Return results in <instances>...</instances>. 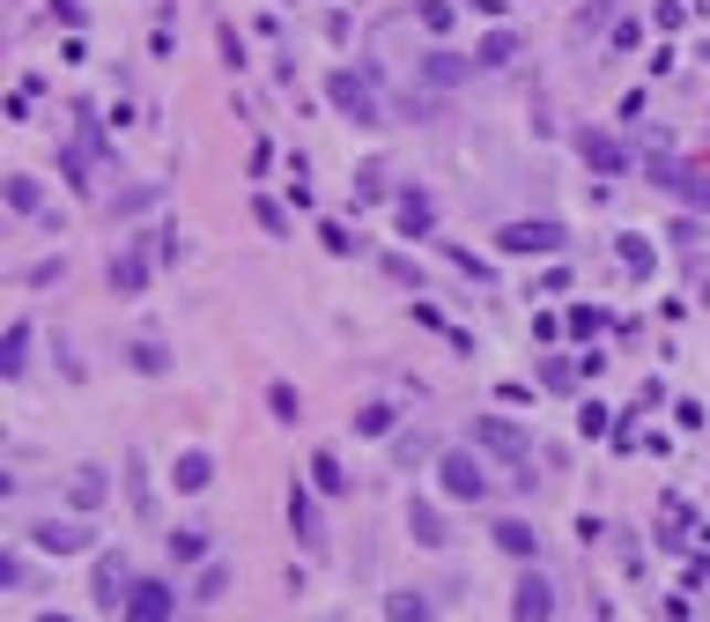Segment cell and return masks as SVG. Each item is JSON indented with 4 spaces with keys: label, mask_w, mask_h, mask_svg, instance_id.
Here are the masks:
<instances>
[{
    "label": "cell",
    "mask_w": 710,
    "mask_h": 622,
    "mask_svg": "<svg viewBox=\"0 0 710 622\" xmlns=\"http://www.w3.org/2000/svg\"><path fill=\"white\" fill-rule=\"evenodd\" d=\"M385 186H392V171L378 164V156H370L363 171H356V200H385Z\"/></svg>",
    "instance_id": "obj_35"
},
{
    "label": "cell",
    "mask_w": 710,
    "mask_h": 622,
    "mask_svg": "<svg viewBox=\"0 0 710 622\" xmlns=\"http://www.w3.org/2000/svg\"><path fill=\"white\" fill-rule=\"evenodd\" d=\"M577 356H548V363H540V386H548V393H570V386H577Z\"/></svg>",
    "instance_id": "obj_28"
},
{
    "label": "cell",
    "mask_w": 710,
    "mask_h": 622,
    "mask_svg": "<svg viewBox=\"0 0 710 622\" xmlns=\"http://www.w3.org/2000/svg\"><path fill=\"white\" fill-rule=\"evenodd\" d=\"M126 504H134L141 519L156 512V482H148V460H141V452H126Z\"/></svg>",
    "instance_id": "obj_23"
},
{
    "label": "cell",
    "mask_w": 710,
    "mask_h": 622,
    "mask_svg": "<svg viewBox=\"0 0 710 622\" xmlns=\"http://www.w3.org/2000/svg\"><path fill=\"white\" fill-rule=\"evenodd\" d=\"M30 541L45 548V556H82V548H89V526H82V519H38V526H30Z\"/></svg>",
    "instance_id": "obj_10"
},
{
    "label": "cell",
    "mask_w": 710,
    "mask_h": 622,
    "mask_svg": "<svg viewBox=\"0 0 710 622\" xmlns=\"http://www.w3.org/2000/svg\"><path fill=\"white\" fill-rule=\"evenodd\" d=\"M577 156H585L600 178H622V171H629V149H622L614 134H600V126H577Z\"/></svg>",
    "instance_id": "obj_9"
},
{
    "label": "cell",
    "mask_w": 710,
    "mask_h": 622,
    "mask_svg": "<svg viewBox=\"0 0 710 622\" xmlns=\"http://www.w3.org/2000/svg\"><path fill=\"white\" fill-rule=\"evenodd\" d=\"M489 541L504 548V556H518V563H533V556H540V534H533L526 519H496V526H489Z\"/></svg>",
    "instance_id": "obj_15"
},
{
    "label": "cell",
    "mask_w": 710,
    "mask_h": 622,
    "mask_svg": "<svg viewBox=\"0 0 710 622\" xmlns=\"http://www.w3.org/2000/svg\"><path fill=\"white\" fill-rule=\"evenodd\" d=\"M511 622H555V586L526 563V578L511 586Z\"/></svg>",
    "instance_id": "obj_8"
},
{
    "label": "cell",
    "mask_w": 710,
    "mask_h": 622,
    "mask_svg": "<svg viewBox=\"0 0 710 622\" xmlns=\"http://www.w3.org/2000/svg\"><path fill=\"white\" fill-rule=\"evenodd\" d=\"M230 593V563H215V556H208V563H200V578H193V600H222Z\"/></svg>",
    "instance_id": "obj_30"
},
{
    "label": "cell",
    "mask_w": 710,
    "mask_h": 622,
    "mask_svg": "<svg viewBox=\"0 0 710 622\" xmlns=\"http://www.w3.org/2000/svg\"><path fill=\"white\" fill-rule=\"evenodd\" d=\"M466 67H474V52H444V45H430L422 52V82H437V89H452V82H466Z\"/></svg>",
    "instance_id": "obj_18"
},
{
    "label": "cell",
    "mask_w": 710,
    "mask_h": 622,
    "mask_svg": "<svg viewBox=\"0 0 710 622\" xmlns=\"http://www.w3.org/2000/svg\"><path fill=\"white\" fill-rule=\"evenodd\" d=\"M326 104H333L348 126H385V104H378L363 67H333V75H326Z\"/></svg>",
    "instance_id": "obj_1"
},
{
    "label": "cell",
    "mask_w": 710,
    "mask_h": 622,
    "mask_svg": "<svg viewBox=\"0 0 710 622\" xmlns=\"http://www.w3.org/2000/svg\"><path fill=\"white\" fill-rule=\"evenodd\" d=\"M444 260H452V267H459V274H474V282H489V260H474V252H459V245H444Z\"/></svg>",
    "instance_id": "obj_38"
},
{
    "label": "cell",
    "mask_w": 710,
    "mask_h": 622,
    "mask_svg": "<svg viewBox=\"0 0 710 622\" xmlns=\"http://www.w3.org/2000/svg\"><path fill=\"white\" fill-rule=\"evenodd\" d=\"M267 408H274V423H296V415H304V400H296V386H282V378L267 386Z\"/></svg>",
    "instance_id": "obj_36"
},
{
    "label": "cell",
    "mask_w": 710,
    "mask_h": 622,
    "mask_svg": "<svg viewBox=\"0 0 710 622\" xmlns=\"http://www.w3.org/2000/svg\"><path fill=\"white\" fill-rule=\"evenodd\" d=\"M156 200H163V178H141V186H126V193L104 200V215H112V223H126V215H141V208H156Z\"/></svg>",
    "instance_id": "obj_17"
},
{
    "label": "cell",
    "mask_w": 710,
    "mask_h": 622,
    "mask_svg": "<svg viewBox=\"0 0 710 622\" xmlns=\"http://www.w3.org/2000/svg\"><path fill=\"white\" fill-rule=\"evenodd\" d=\"M215 45H222V67L237 75V67H245V30H237V23H222V30H215Z\"/></svg>",
    "instance_id": "obj_37"
},
{
    "label": "cell",
    "mask_w": 710,
    "mask_h": 622,
    "mask_svg": "<svg viewBox=\"0 0 710 622\" xmlns=\"http://www.w3.org/2000/svg\"><path fill=\"white\" fill-rule=\"evenodd\" d=\"M600 326H607V312H592V304H577V312H570V334H577V341H585V334H600Z\"/></svg>",
    "instance_id": "obj_39"
},
{
    "label": "cell",
    "mask_w": 710,
    "mask_h": 622,
    "mask_svg": "<svg viewBox=\"0 0 710 622\" xmlns=\"http://www.w3.org/2000/svg\"><path fill=\"white\" fill-rule=\"evenodd\" d=\"M319 245L333 252V260H356V252H363V238H356V230H348L341 215H326V223H319Z\"/></svg>",
    "instance_id": "obj_27"
},
{
    "label": "cell",
    "mask_w": 710,
    "mask_h": 622,
    "mask_svg": "<svg viewBox=\"0 0 710 622\" xmlns=\"http://www.w3.org/2000/svg\"><path fill=\"white\" fill-rule=\"evenodd\" d=\"M614 8H622V0H585V8L570 15V45H592V38L607 30V15H614Z\"/></svg>",
    "instance_id": "obj_21"
},
{
    "label": "cell",
    "mask_w": 710,
    "mask_h": 622,
    "mask_svg": "<svg viewBox=\"0 0 710 622\" xmlns=\"http://www.w3.org/2000/svg\"><path fill=\"white\" fill-rule=\"evenodd\" d=\"M644 408H666V386H659V378H644V386H637V408H629V415H644Z\"/></svg>",
    "instance_id": "obj_43"
},
{
    "label": "cell",
    "mask_w": 710,
    "mask_h": 622,
    "mask_svg": "<svg viewBox=\"0 0 710 622\" xmlns=\"http://www.w3.org/2000/svg\"><path fill=\"white\" fill-rule=\"evenodd\" d=\"M311 489H319V497H348V467H341V452H311Z\"/></svg>",
    "instance_id": "obj_22"
},
{
    "label": "cell",
    "mask_w": 710,
    "mask_h": 622,
    "mask_svg": "<svg viewBox=\"0 0 710 622\" xmlns=\"http://www.w3.org/2000/svg\"><path fill=\"white\" fill-rule=\"evenodd\" d=\"M385 274H392V282H407V289H422V267H415V260H400V252L385 260Z\"/></svg>",
    "instance_id": "obj_41"
},
{
    "label": "cell",
    "mask_w": 710,
    "mask_h": 622,
    "mask_svg": "<svg viewBox=\"0 0 710 622\" xmlns=\"http://www.w3.org/2000/svg\"><path fill=\"white\" fill-rule=\"evenodd\" d=\"M437 497L444 504H481V497H489V467L474 460V445L437 452Z\"/></svg>",
    "instance_id": "obj_3"
},
{
    "label": "cell",
    "mask_w": 710,
    "mask_h": 622,
    "mask_svg": "<svg viewBox=\"0 0 710 622\" xmlns=\"http://www.w3.org/2000/svg\"><path fill=\"white\" fill-rule=\"evenodd\" d=\"M392 423H400V415H392V400H370L363 415H356V430H363V437H392Z\"/></svg>",
    "instance_id": "obj_34"
},
{
    "label": "cell",
    "mask_w": 710,
    "mask_h": 622,
    "mask_svg": "<svg viewBox=\"0 0 710 622\" xmlns=\"http://www.w3.org/2000/svg\"><path fill=\"white\" fill-rule=\"evenodd\" d=\"M252 223L267 230V238H289V208H282L274 193H259V200H252Z\"/></svg>",
    "instance_id": "obj_29"
},
{
    "label": "cell",
    "mask_w": 710,
    "mask_h": 622,
    "mask_svg": "<svg viewBox=\"0 0 710 622\" xmlns=\"http://www.w3.org/2000/svg\"><path fill=\"white\" fill-rule=\"evenodd\" d=\"M392 223H400V238H430L437 230V200L422 193V186H407V193L392 200Z\"/></svg>",
    "instance_id": "obj_11"
},
{
    "label": "cell",
    "mask_w": 710,
    "mask_h": 622,
    "mask_svg": "<svg viewBox=\"0 0 710 622\" xmlns=\"http://www.w3.org/2000/svg\"><path fill=\"white\" fill-rule=\"evenodd\" d=\"M289 526H296V541L311 548V556L326 548V519H319V497H311V489H289Z\"/></svg>",
    "instance_id": "obj_14"
},
{
    "label": "cell",
    "mask_w": 710,
    "mask_h": 622,
    "mask_svg": "<svg viewBox=\"0 0 710 622\" xmlns=\"http://www.w3.org/2000/svg\"><path fill=\"white\" fill-rule=\"evenodd\" d=\"M171 489H178V497H200V489H215V452H178V460H171Z\"/></svg>",
    "instance_id": "obj_12"
},
{
    "label": "cell",
    "mask_w": 710,
    "mask_h": 622,
    "mask_svg": "<svg viewBox=\"0 0 710 622\" xmlns=\"http://www.w3.org/2000/svg\"><path fill=\"white\" fill-rule=\"evenodd\" d=\"M148 274H156V230L148 238H134V245L112 252V267H104V282H112V297H141Z\"/></svg>",
    "instance_id": "obj_6"
},
{
    "label": "cell",
    "mask_w": 710,
    "mask_h": 622,
    "mask_svg": "<svg viewBox=\"0 0 710 622\" xmlns=\"http://www.w3.org/2000/svg\"><path fill=\"white\" fill-rule=\"evenodd\" d=\"M119 622H178V593H171V578H134V593H126Z\"/></svg>",
    "instance_id": "obj_7"
},
{
    "label": "cell",
    "mask_w": 710,
    "mask_h": 622,
    "mask_svg": "<svg viewBox=\"0 0 710 622\" xmlns=\"http://www.w3.org/2000/svg\"><path fill=\"white\" fill-rule=\"evenodd\" d=\"M407 534H415V548H444V541H452V526H444V504L407 497Z\"/></svg>",
    "instance_id": "obj_13"
},
{
    "label": "cell",
    "mask_w": 710,
    "mask_h": 622,
    "mask_svg": "<svg viewBox=\"0 0 710 622\" xmlns=\"http://www.w3.org/2000/svg\"><path fill=\"white\" fill-rule=\"evenodd\" d=\"M126 593H134L126 556H97V600H104V608H126Z\"/></svg>",
    "instance_id": "obj_16"
},
{
    "label": "cell",
    "mask_w": 710,
    "mask_h": 622,
    "mask_svg": "<svg viewBox=\"0 0 710 622\" xmlns=\"http://www.w3.org/2000/svg\"><path fill=\"white\" fill-rule=\"evenodd\" d=\"M45 15H52V23H82V0H52Z\"/></svg>",
    "instance_id": "obj_46"
},
{
    "label": "cell",
    "mask_w": 710,
    "mask_h": 622,
    "mask_svg": "<svg viewBox=\"0 0 710 622\" xmlns=\"http://www.w3.org/2000/svg\"><path fill=\"white\" fill-rule=\"evenodd\" d=\"M644 178H651V186H666V193L674 200H688V208H703L710 215V171H696V164H674V156H644Z\"/></svg>",
    "instance_id": "obj_5"
},
{
    "label": "cell",
    "mask_w": 710,
    "mask_h": 622,
    "mask_svg": "<svg viewBox=\"0 0 710 622\" xmlns=\"http://www.w3.org/2000/svg\"><path fill=\"white\" fill-rule=\"evenodd\" d=\"M570 245V230L555 223V215H518V223L496 230V252L504 260H533V252H563Z\"/></svg>",
    "instance_id": "obj_4"
},
{
    "label": "cell",
    "mask_w": 710,
    "mask_h": 622,
    "mask_svg": "<svg viewBox=\"0 0 710 622\" xmlns=\"http://www.w3.org/2000/svg\"><path fill=\"white\" fill-rule=\"evenodd\" d=\"M466 437H474L481 452H496V460L511 467V482H518V489L533 482V474H526V460H533V437H526L518 423H504V415H474V430H466Z\"/></svg>",
    "instance_id": "obj_2"
},
{
    "label": "cell",
    "mask_w": 710,
    "mask_h": 622,
    "mask_svg": "<svg viewBox=\"0 0 710 622\" xmlns=\"http://www.w3.org/2000/svg\"><path fill=\"white\" fill-rule=\"evenodd\" d=\"M171 563H208V526H171Z\"/></svg>",
    "instance_id": "obj_26"
},
{
    "label": "cell",
    "mask_w": 710,
    "mask_h": 622,
    "mask_svg": "<svg viewBox=\"0 0 710 622\" xmlns=\"http://www.w3.org/2000/svg\"><path fill=\"white\" fill-rule=\"evenodd\" d=\"M38 622H74V615H52V608H45V615H38Z\"/></svg>",
    "instance_id": "obj_47"
},
{
    "label": "cell",
    "mask_w": 710,
    "mask_h": 622,
    "mask_svg": "<svg viewBox=\"0 0 710 622\" xmlns=\"http://www.w3.org/2000/svg\"><path fill=\"white\" fill-rule=\"evenodd\" d=\"M518 52H526V38H518V30H489V38H481V45H474V67H511Z\"/></svg>",
    "instance_id": "obj_19"
},
{
    "label": "cell",
    "mask_w": 710,
    "mask_h": 622,
    "mask_svg": "<svg viewBox=\"0 0 710 622\" xmlns=\"http://www.w3.org/2000/svg\"><path fill=\"white\" fill-rule=\"evenodd\" d=\"M422 23H430V30H452V0H422Z\"/></svg>",
    "instance_id": "obj_44"
},
{
    "label": "cell",
    "mask_w": 710,
    "mask_h": 622,
    "mask_svg": "<svg viewBox=\"0 0 710 622\" xmlns=\"http://www.w3.org/2000/svg\"><path fill=\"white\" fill-rule=\"evenodd\" d=\"M607 415H614V408H600V400H585V415H577V423H585V430H592V437H600V430H614V423H607Z\"/></svg>",
    "instance_id": "obj_45"
},
{
    "label": "cell",
    "mask_w": 710,
    "mask_h": 622,
    "mask_svg": "<svg viewBox=\"0 0 710 622\" xmlns=\"http://www.w3.org/2000/svg\"><path fill=\"white\" fill-rule=\"evenodd\" d=\"M614 252H622V267H629V274H651V245H644L637 230H622V238H614Z\"/></svg>",
    "instance_id": "obj_33"
},
{
    "label": "cell",
    "mask_w": 710,
    "mask_h": 622,
    "mask_svg": "<svg viewBox=\"0 0 710 622\" xmlns=\"http://www.w3.org/2000/svg\"><path fill=\"white\" fill-rule=\"evenodd\" d=\"M126 356H134V371H148V378H163V371H171V349H163V341H134Z\"/></svg>",
    "instance_id": "obj_32"
},
{
    "label": "cell",
    "mask_w": 710,
    "mask_h": 622,
    "mask_svg": "<svg viewBox=\"0 0 710 622\" xmlns=\"http://www.w3.org/2000/svg\"><path fill=\"white\" fill-rule=\"evenodd\" d=\"M8 208H15V215H45V186L30 171H8Z\"/></svg>",
    "instance_id": "obj_24"
},
{
    "label": "cell",
    "mask_w": 710,
    "mask_h": 622,
    "mask_svg": "<svg viewBox=\"0 0 710 622\" xmlns=\"http://www.w3.org/2000/svg\"><path fill=\"white\" fill-rule=\"evenodd\" d=\"M60 274H67V267H60V260H38V267H30L23 282H30V289H52V282H60Z\"/></svg>",
    "instance_id": "obj_42"
},
{
    "label": "cell",
    "mask_w": 710,
    "mask_h": 622,
    "mask_svg": "<svg viewBox=\"0 0 710 622\" xmlns=\"http://www.w3.org/2000/svg\"><path fill=\"white\" fill-rule=\"evenodd\" d=\"M392 460H400V467H422V460H430V445H422V437H400V445H392Z\"/></svg>",
    "instance_id": "obj_40"
},
{
    "label": "cell",
    "mask_w": 710,
    "mask_h": 622,
    "mask_svg": "<svg viewBox=\"0 0 710 622\" xmlns=\"http://www.w3.org/2000/svg\"><path fill=\"white\" fill-rule=\"evenodd\" d=\"M0 349H8V356H0V371L23 378L30 371V319H8V341H0Z\"/></svg>",
    "instance_id": "obj_25"
},
{
    "label": "cell",
    "mask_w": 710,
    "mask_h": 622,
    "mask_svg": "<svg viewBox=\"0 0 710 622\" xmlns=\"http://www.w3.org/2000/svg\"><path fill=\"white\" fill-rule=\"evenodd\" d=\"M385 622H430V600L407 586V593H392V600H385Z\"/></svg>",
    "instance_id": "obj_31"
},
{
    "label": "cell",
    "mask_w": 710,
    "mask_h": 622,
    "mask_svg": "<svg viewBox=\"0 0 710 622\" xmlns=\"http://www.w3.org/2000/svg\"><path fill=\"white\" fill-rule=\"evenodd\" d=\"M67 497H74V512H97V504L112 497V482H104V467H74V474H67Z\"/></svg>",
    "instance_id": "obj_20"
}]
</instances>
